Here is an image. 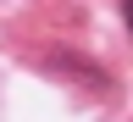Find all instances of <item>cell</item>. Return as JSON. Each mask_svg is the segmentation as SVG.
<instances>
[{
  "label": "cell",
  "instance_id": "obj_1",
  "mask_svg": "<svg viewBox=\"0 0 133 122\" xmlns=\"http://www.w3.org/2000/svg\"><path fill=\"white\" fill-rule=\"evenodd\" d=\"M122 17H128V28H133V0H122Z\"/></svg>",
  "mask_w": 133,
  "mask_h": 122
}]
</instances>
